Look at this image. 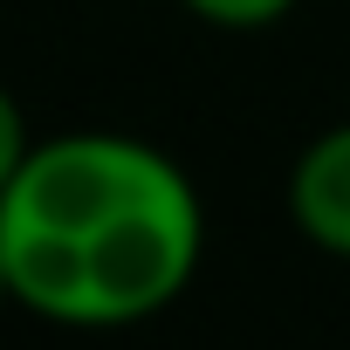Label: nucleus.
Segmentation results:
<instances>
[{"instance_id":"f03ea898","label":"nucleus","mask_w":350,"mask_h":350,"mask_svg":"<svg viewBox=\"0 0 350 350\" xmlns=\"http://www.w3.org/2000/svg\"><path fill=\"white\" fill-rule=\"evenodd\" d=\"M282 206H288V227L329 254V261H350V117L316 131L295 165H288V186H282Z\"/></svg>"},{"instance_id":"7ed1b4c3","label":"nucleus","mask_w":350,"mask_h":350,"mask_svg":"<svg viewBox=\"0 0 350 350\" xmlns=\"http://www.w3.org/2000/svg\"><path fill=\"white\" fill-rule=\"evenodd\" d=\"M179 8L200 28H213V35H268V28H282L302 8V0H179Z\"/></svg>"},{"instance_id":"f257e3e1","label":"nucleus","mask_w":350,"mask_h":350,"mask_svg":"<svg viewBox=\"0 0 350 350\" xmlns=\"http://www.w3.org/2000/svg\"><path fill=\"white\" fill-rule=\"evenodd\" d=\"M0 261L14 309L55 329H137L200 282L206 200L151 137L55 131L0 193Z\"/></svg>"},{"instance_id":"20e7f679","label":"nucleus","mask_w":350,"mask_h":350,"mask_svg":"<svg viewBox=\"0 0 350 350\" xmlns=\"http://www.w3.org/2000/svg\"><path fill=\"white\" fill-rule=\"evenodd\" d=\"M35 151V131H28V117H21V103H14V90L0 83V193L14 186V172H21V158Z\"/></svg>"},{"instance_id":"39448f33","label":"nucleus","mask_w":350,"mask_h":350,"mask_svg":"<svg viewBox=\"0 0 350 350\" xmlns=\"http://www.w3.org/2000/svg\"><path fill=\"white\" fill-rule=\"evenodd\" d=\"M0 309H14V295H8V261H0Z\"/></svg>"}]
</instances>
